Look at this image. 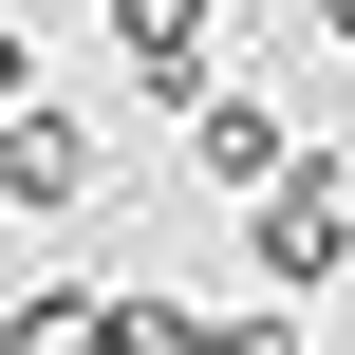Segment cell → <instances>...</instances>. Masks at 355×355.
Listing matches in <instances>:
<instances>
[{"mask_svg": "<svg viewBox=\"0 0 355 355\" xmlns=\"http://www.w3.org/2000/svg\"><path fill=\"white\" fill-rule=\"evenodd\" d=\"M337 243H355V168H262V187H243V262H262V281L318 300Z\"/></svg>", "mask_w": 355, "mask_h": 355, "instance_id": "cell-1", "label": "cell"}, {"mask_svg": "<svg viewBox=\"0 0 355 355\" xmlns=\"http://www.w3.org/2000/svg\"><path fill=\"white\" fill-rule=\"evenodd\" d=\"M75 187H94V131L56 94H0V206H75Z\"/></svg>", "mask_w": 355, "mask_h": 355, "instance_id": "cell-2", "label": "cell"}, {"mask_svg": "<svg viewBox=\"0 0 355 355\" xmlns=\"http://www.w3.org/2000/svg\"><path fill=\"white\" fill-rule=\"evenodd\" d=\"M187 150H206V187H262L281 168V112L262 94H187Z\"/></svg>", "mask_w": 355, "mask_h": 355, "instance_id": "cell-4", "label": "cell"}, {"mask_svg": "<svg viewBox=\"0 0 355 355\" xmlns=\"http://www.w3.org/2000/svg\"><path fill=\"white\" fill-rule=\"evenodd\" d=\"M112 56H131L150 94H206V56H225V0H112Z\"/></svg>", "mask_w": 355, "mask_h": 355, "instance_id": "cell-3", "label": "cell"}, {"mask_svg": "<svg viewBox=\"0 0 355 355\" xmlns=\"http://www.w3.org/2000/svg\"><path fill=\"white\" fill-rule=\"evenodd\" d=\"M318 37H337V56H355V0H318Z\"/></svg>", "mask_w": 355, "mask_h": 355, "instance_id": "cell-5", "label": "cell"}]
</instances>
